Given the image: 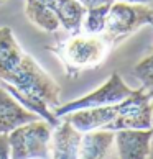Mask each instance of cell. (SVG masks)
<instances>
[{"instance_id":"obj_9","label":"cell","mask_w":153,"mask_h":159,"mask_svg":"<svg viewBox=\"0 0 153 159\" xmlns=\"http://www.w3.org/2000/svg\"><path fill=\"white\" fill-rule=\"evenodd\" d=\"M114 131L96 129L82 133L78 159H109L114 148Z\"/></svg>"},{"instance_id":"obj_2","label":"cell","mask_w":153,"mask_h":159,"mask_svg":"<svg viewBox=\"0 0 153 159\" xmlns=\"http://www.w3.org/2000/svg\"><path fill=\"white\" fill-rule=\"evenodd\" d=\"M50 51L61 61L68 77H76L82 70L101 66L109 54L110 46L102 34H87L79 31L55 48H50Z\"/></svg>"},{"instance_id":"obj_16","label":"cell","mask_w":153,"mask_h":159,"mask_svg":"<svg viewBox=\"0 0 153 159\" xmlns=\"http://www.w3.org/2000/svg\"><path fill=\"white\" fill-rule=\"evenodd\" d=\"M0 159H10V146L7 134H0Z\"/></svg>"},{"instance_id":"obj_17","label":"cell","mask_w":153,"mask_h":159,"mask_svg":"<svg viewBox=\"0 0 153 159\" xmlns=\"http://www.w3.org/2000/svg\"><path fill=\"white\" fill-rule=\"evenodd\" d=\"M115 2H127V3H150L151 0H115Z\"/></svg>"},{"instance_id":"obj_14","label":"cell","mask_w":153,"mask_h":159,"mask_svg":"<svg viewBox=\"0 0 153 159\" xmlns=\"http://www.w3.org/2000/svg\"><path fill=\"white\" fill-rule=\"evenodd\" d=\"M133 75L142 82L143 90L150 95L153 103V51L133 67Z\"/></svg>"},{"instance_id":"obj_5","label":"cell","mask_w":153,"mask_h":159,"mask_svg":"<svg viewBox=\"0 0 153 159\" xmlns=\"http://www.w3.org/2000/svg\"><path fill=\"white\" fill-rule=\"evenodd\" d=\"M135 89H130L125 82L122 80V77L117 72H114L110 77L99 87V89L89 92L87 95L76 98L69 103L60 105L53 113L56 118H63L64 115L71 113V111L78 110H86V108H99V107H107V105L119 103L122 100H125L127 97H130Z\"/></svg>"},{"instance_id":"obj_15","label":"cell","mask_w":153,"mask_h":159,"mask_svg":"<svg viewBox=\"0 0 153 159\" xmlns=\"http://www.w3.org/2000/svg\"><path fill=\"white\" fill-rule=\"evenodd\" d=\"M78 2L84 7L86 10L87 8H96V7H102V5H112L115 0H78Z\"/></svg>"},{"instance_id":"obj_10","label":"cell","mask_w":153,"mask_h":159,"mask_svg":"<svg viewBox=\"0 0 153 159\" xmlns=\"http://www.w3.org/2000/svg\"><path fill=\"white\" fill-rule=\"evenodd\" d=\"M48 7L56 18L60 20V25L71 34L79 33L82 26L86 8L78 0H40Z\"/></svg>"},{"instance_id":"obj_13","label":"cell","mask_w":153,"mask_h":159,"mask_svg":"<svg viewBox=\"0 0 153 159\" xmlns=\"http://www.w3.org/2000/svg\"><path fill=\"white\" fill-rule=\"evenodd\" d=\"M110 10V5H102L96 8H87L82 18L81 31L87 34H102L107 21V13Z\"/></svg>"},{"instance_id":"obj_1","label":"cell","mask_w":153,"mask_h":159,"mask_svg":"<svg viewBox=\"0 0 153 159\" xmlns=\"http://www.w3.org/2000/svg\"><path fill=\"white\" fill-rule=\"evenodd\" d=\"M0 87L53 128L60 123L61 118H56L53 111L61 105V89L30 54H23L20 66L7 80L0 82Z\"/></svg>"},{"instance_id":"obj_7","label":"cell","mask_w":153,"mask_h":159,"mask_svg":"<svg viewBox=\"0 0 153 159\" xmlns=\"http://www.w3.org/2000/svg\"><path fill=\"white\" fill-rule=\"evenodd\" d=\"M82 133L61 118L51 133V159H78Z\"/></svg>"},{"instance_id":"obj_18","label":"cell","mask_w":153,"mask_h":159,"mask_svg":"<svg viewBox=\"0 0 153 159\" xmlns=\"http://www.w3.org/2000/svg\"><path fill=\"white\" fill-rule=\"evenodd\" d=\"M151 131H153V126H151ZM150 157H153V136H151V148H150Z\"/></svg>"},{"instance_id":"obj_4","label":"cell","mask_w":153,"mask_h":159,"mask_svg":"<svg viewBox=\"0 0 153 159\" xmlns=\"http://www.w3.org/2000/svg\"><path fill=\"white\" fill-rule=\"evenodd\" d=\"M53 126L45 120H35L12 129L7 134L10 159H51Z\"/></svg>"},{"instance_id":"obj_6","label":"cell","mask_w":153,"mask_h":159,"mask_svg":"<svg viewBox=\"0 0 153 159\" xmlns=\"http://www.w3.org/2000/svg\"><path fill=\"white\" fill-rule=\"evenodd\" d=\"M114 144L119 159H148L153 131L150 129H119L114 131Z\"/></svg>"},{"instance_id":"obj_12","label":"cell","mask_w":153,"mask_h":159,"mask_svg":"<svg viewBox=\"0 0 153 159\" xmlns=\"http://www.w3.org/2000/svg\"><path fill=\"white\" fill-rule=\"evenodd\" d=\"M25 15L35 26L46 33H55L61 28L56 15L40 0H25Z\"/></svg>"},{"instance_id":"obj_20","label":"cell","mask_w":153,"mask_h":159,"mask_svg":"<svg viewBox=\"0 0 153 159\" xmlns=\"http://www.w3.org/2000/svg\"><path fill=\"white\" fill-rule=\"evenodd\" d=\"M0 2H2V0H0Z\"/></svg>"},{"instance_id":"obj_19","label":"cell","mask_w":153,"mask_h":159,"mask_svg":"<svg viewBox=\"0 0 153 159\" xmlns=\"http://www.w3.org/2000/svg\"><path fill=\"white\" fill-rule=\"evenodd\" d=\"M150 159H153V157H150Z\"/></svg>"},{"instance_id":"obj_8","label":"cell","mask_w":153,"mask_h":159,"mask_svg":"<svg viewBox=\"0 0 153 159\" xmlns=\"http://www.w3.org/2000/svg\"><path fill=\"white\" fill-rule=\"evenodd\" d=\"M35 120L41 118L35 115L33 111L26 110L7 90L0 87V134H8L12 129Z\"/></svg>"},{"instance_id":"obj_3","label":"cell","mask_w":153,"mask_h":159,"mask_svg":"<svg viewBox=\"0 0 153 159\" xmlns=\"http://www.w3.org/2000/svg\"><path fill=\"white\" fill-rule=\"evenodd\" d=\"M145 25L153 26V8L146 3L114 2L107 13V21L102 31V38L110 49L135 33Z\"/></svg>"},{"instance_id":"obj_11","label":"cell","mask_w":153,"mask_h":159,"mask_svg":"<svg viewBox=\"0 0 153 159\" xmlns=\"http://www.w3.org/2000/svg\"><path fill=\"white\" fill-rule=\"evenodd\" d=\"M23 49L8 26L0 28V82L7 80L23 59Z\"/></svg>"}]
</instances>
